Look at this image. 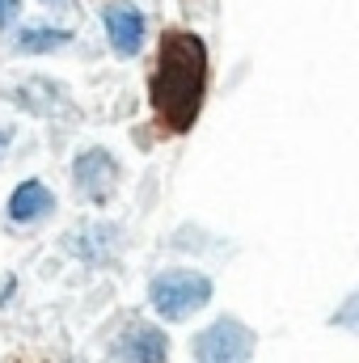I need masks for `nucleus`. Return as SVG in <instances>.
I'll list each match as a JSON object with an SVG mask.
<instances>
[{"instance_id":"obj_2","label":"nucleus","mask_w":359,"mask_h":363,"mask_svg":"<svg viewBox=\"0 0 359 363\" xmlns=\"http://www.w3.org/2000/svg\"><path fill=\"white\" fill-rule=\"evenodd\" d=\"M148 300H153L157 317L186 321L190 313H199L211 300V279L199 271H165L148 283Z\"/></svg>"},{"instance_id":"obj_6","label":"nucleus","mask_w":359,"mask_h":363,"mask_svg":"<svg viewBox=\"0 0 359 363\" xmlns=\"http://www.w3.org/2000/svg\"><path fill=\"white\" fill-rule=\"evenodd\" d=\"M123 347H127V355L136 363H170V338L157 325H148V321H131Z\"/></svg>"},{"instance_id":"obj_3","label":"nucleus","mask_w":359,"mask_h":363,"mask_svg":"<svg viewBox=\"0 0 359 363\" xmlns=\"http://www.w3.org/2000/svg\"><path fill=\"white\" fill-rule=\"evenodd\" d=\"M254 347L258 338L250 325H241L237 317H220L194 338V363H250Z\"/></svg>"},{"instance_id":"obj_12","label":"nucleus","mask_w":359,"mask_h":363,"mask_svg":"<svg viewBox=\"0 0 359 363\" xmlns=\"http://www.w3.org/2000/svg\"><path fill=\"white\" fill-rule=\"evenodd\" d=\"M9 140H13V131H9V127H0V157H4V148H9Z\"/></svg>"},{"instance_id":"obj_10","label":"nucleus","mask_w":359,"mask_h":363,"mask_svg":"<svg viewBox=\"0 0 359 363\" xmlns=\"http://www.w3.org/2000/svg\"><path fill=\"white\" fill-rule=\"evenodd\" d=\"M334 321H338V325H347V330H355V334H359V296H351V304H347V308H343V313H338Z\"/></svg>"},{"instance_id":"obj_8","label":"nucleus","mask_w":359,"mask_h":363,"mask_svg":"<svg viewBox=\"0 0 359 363\" xmlns=\"http://www.w3.org/2000/svg\"><path fill=\"white\" fill-rule=\"evenodd\" d=\"M68 43H72V34H68V30H51V26H30V30L17 34V51H26V55L60 51V47H68Z\"/></svg>"},{"instance_id":"obj_13","label":"nucleus","mask_w":359,"mask_h":363,"mask_svg":"<svg viewBox=\"0 0 359 363\" xmlns=\"http://www.w3.org/2000/svg\"><path fill=\"white\" fill-rule=\"evenodd\" d=\"M43 4H60V9H68V4H72V0H43Z\"/></svg>"},{"instance_id":"obj_7","label":"nucleus","mask_w":359,"mask_h":363,"mask_svg":"<svg viewBox=\"0 0 359 363\" xmlns=\"http://www.w3.org/2000/svg\"><path fill=\"white\" fill-rule=\"evenodd\" d=\"M51 207H55V199H51V190H47L43 182H21V186L13 190V199H9V220L34 224V220H43Z\"/></svg>"},{"instance_id":"obj_11","label":"nucleus","mask_w":359,"mask_h":363,"mask_svg":"<svg viewBox=\"0 0 359 363\" xmlns=\"http://www.w3.org/2000/svg\"><path fill=\"white\" fill-rule=\"evenodd\" d=\"M17 21V0H0V30H9Z\"/></svg>"},{"instance_id":"obj_5","label":"nucleus","mask_w":359,"mask_h":363,"mask_svg":"<svg viewBox=\"0 0 359 363\" xmlns=\"http://www.w3.org/2000/svg\"><path fill=\"white\" fill-rule=\"evenodd\" d=\"M106 34H110V47L118 55H136L144 47V17L136 4H110L106 9Z\"/></svg>"},{"instance_id":"obj_4","label":"nucleus","mask_w":359,"mask_h":363,"mask_svg":"<svg viewBox=\"0 0 359 363\" xmlns=\"http://www.w3.org/2000/svg\"><path fill=\"white\" fill-rule=\"evenodd\" d=\"M72 178H77V190H81L85 199L106 203V199L114 194V186H118V165H114V157H110L106 148H89V152L77 157Z\"/></svg>"},{"instance_id":"obj_9","label":"nucleus","mask_w":359,"mask_h":363,"mask_svg":"<svg viewBox=\"0 0 359 363\" xmlns=\"http://www.w3.org/2000/svg\"><path fill=\"white\" fill-rule=\"evenodd\" d=\"M114 245V228H89V233H81V237H72V250L81 254V258H89V262H101L106 258V250Z\"/></svg>"},{"instance_id":"obj_1","label":"nucleus","mask_w":359,"mask_h":363,"mask_svg":"<svg viewBox=\"0 0 359 363\" xmlns=\"http://www.w3.org/2000/svg\"><path fill=\"white\" fill-rule=\"evenodd\" d=\"M207 89V51L194 34L170 30L161 38V60L153 72V110L170 131H190Z\"/></svg>"}]
</instances>
